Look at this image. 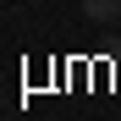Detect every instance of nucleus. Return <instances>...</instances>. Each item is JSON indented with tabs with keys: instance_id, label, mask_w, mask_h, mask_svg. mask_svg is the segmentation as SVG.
<instances>
[{
	"instance_id": "f257e3e1",
	"label": "nucleus",
	"mask_w": 121,
	"mask_h": 121,
	"mask_svg": "<svg viewBox=\"0 0 121 121\" xmlns=\"http://www.w3.org/2000/svg\"><path fill=\"white\" fill-rule=\"evenodd\" d=\"M88 22H121V0H83Z\"/></svg>"
}]
</instances>
